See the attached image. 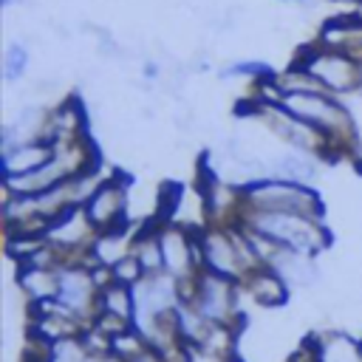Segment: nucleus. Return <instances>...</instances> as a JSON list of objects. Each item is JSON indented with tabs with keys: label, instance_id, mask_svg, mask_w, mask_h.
<instances>
[{
	"label": "nucleus",
	"instance_id": "obj_1",
	"mask_svg": "<svg viewBox=\"0 0 362 362\" xmlns=\"http://www.w3.org/2000/svg\"><path fill=\"white\" fill-rule=\"evenodd\" d=\"M240 226H249L280 246H288L303 255H320L328 246V229L322 226L320 218L308 215H294V212H257V209H243L240 212Z\"/></svg>",
	"mask_w": 362,
	"mask_h": 362
},
{
	"label": "nucleus",
	"instance_id": "obj_2",
	"mask_svg": "<svg viewBox=\"0 0 362 362\" xmlns=\"http://www.w3.org/2000/svg\"><path fill=\"white\" fill-rule=\"evenodd\" d=\"M243 209L257 212H294L308 218H322V201L308 184L286 181V178H260L240 187Z\"/></svg>",
	"mask_w": 362,
	"mask_h": 362
},
{
	"label": "nucleus",
	"instance_id": "obj_3",
	"mask_svg": "<svg viewBox=\"0 0 362 362\" xmlns=\"http://www.w3.org/2000/svg\"><path fill=\"white\" fill-rule=\"evenodd\" d=\"M294 62L303 65L311 76H317L322 82V88L334 96L362 90V65H359V59H354L342 51H328L314 42L311 48H303Z\"/></svg>",
	"mask_w": 362,
	"mask_h": 362
},
{
	"label": "nucleus",
	"instance_id": "obj_4",
	"mask_svg": "<svg viewBox=\"0 0 362 362\" xmlns=\"http://www.w3.org/2000/svg\"><path fill=\"white\" fill-rule=\"evenodd\" d=\"M238 294H240V283L201 269L198 272V291H195L192 305L215 325H235V320L240 317Z\"/></svg>",
	"mask_w": 362,
	"mask_h": 362
},
{
	"label": "nucleus",
	"instance_id": "obj_5",
	"mask_svg": "<svg viewBox=\"0 0 362 362\" xmlns=\"http://www.w3.org/2000/svg\"><path fill=\"white\" fill-rule=\"evenodd\" d=\"M57 300L82 325H90L93 322V317L99 314V286L93 283L90 269L85 263H65V266H59V291H57Z\"/></svg>",
	"mask_w": 362,
	"mask_h": 362
},
{
	"label": "nucleus",
	"instance_id": "obj_6",
	"mask_svg": "<svg viewBox=\"0 0 362 362\" xmlns=\"http://www.w3.org/2000/svg\"><path fill=\"white\" fill-rule=\"evenodd\" d=\"M201 238V255H204V269L215 272L221 277H229L235 283H243L249 269L243 263V255L235 243L232 226H206L198 232Z\"/></svg>",
	"mask_w": 362,
	"mask_h": 362
},
{
	"label": "nucleus",
	"instance_id": "obj_7",
	"mask_svg": "<svg viewBox=\"0 0 362 362\" xmlns=\"http://www.w3.org/2000/svg\"><path fill=\"white\" fill-rule=\"evenodd\" d=\"M127 178L124 175H107L99 189L90 195V201L85 204V212L90 218V223L96 226V232H107V229H119L127 226Z\"/></svg>",
	"mask_w": 362,
	"mask_h": 362
},
{
	"label": "nucleus",
	"instance_id": "obj_8",
	"mask_svg": "<svg viewBox=\"0 0 362 362\" xmlns=\"http://www.w3.org/2000/svg\"><path fill=\"white\" fill-rule=\"evenodd\" d=\"M57 153V144L48 141V139H40V141H25V144H17L11 150H6L0 156V170H3V178H14V175H25V173H34L40 170L42 164H48Z\"/></svg>",
	"mask_w": 362,
	"mask_h": 362
},
{
	"label": "nucleus",
	"instance_id": "obj_9",
	"mask_svg": "<svg viewBox=\"0 0 362 362\" xmlns=\"http://www.w3.org/2000/svg\"><path fill=\"white\" fill-rule=\"evenodd\" d=\"M133 238L136 232L127 226H119V229H107V232H96L93 243H90V252H88V266L99 263V266H116L119 260H124L127 255H133Z\"/></svg>",
	"mask_w": 362,
	"mask_h": 362
},
{
	"label": "nucleus",
	"instance_id": "obj_10",
	"mask_svg": "<svg viewBox=\"0 0 362 362\" xmlns=\"http://www.w3.org/2000/svg\"><path fill=\"white\" fill-rule=\"evenodd\" d=\"M85 124H88V116H85L82 102L79 99H65L48 116V141L65 144V141L82 139V136H88Z\"/></svg>",
	"mask_w": 362,
	"mask_h": 362
},
{
	"label": "nucleus",
	"instance_id": "obj_11",
	"mask_svg": "<svg viewBox=\"0 0 362 362\" xmlns=\"http://www.w3.org/2000/svg\"><path fill=\"white\" fill-rule=\"evenodd\" d=\"M240 286L249 291V297L255 303H260L266 308H277V305H283L288 300V283L269 266H260V269L249 272Z\"/></svg>",
	"mask_w": 362,
	"mask_h": 362
},
{
	"label": "nucleus",
	"instance_id": "obj_12",
	"mask_svg": "<svg viewBox=\"0 0 362 362\" xmlns=\"http://www.w3.org/2000/svg\"><path fill=\"white\" fill-rule=\"evenodd\" d=\"M269 269H274L288 286H314L320 272H317V263L311 255H303V252H294L288 246H280V252L274 255V260L269 263Z\"/></svg>",
	"mask_w": 362,
	"mask_h": 362
},
{
	"label": "nucleus",
	"instance_id": "obj_13",
	"mask_svg": "<svg viewBox=\"0 0 362 362\" xmlns=\"http://www.w3.org/2000/svg\"><path fill=\"white\" fill-rule=\"evenodd\" d=\"M17 286H20V291L28 297V303L51 300V297H57V291H59V269H45V266L20 263Z\"/></svg>",
	"mask_w": 362,
	"mask_h": 362
},
{
	"label": "nucleus",
	"instance_id": "obj_14",
	"mask_svg": "<svg viewBox=\"0 0 362 362\" xmlns=\"http://www.w3.org/2000/svg\"><path fill=\"white\" fill-rule=\"evenodd\" d=\"M272 175L274 178H286V181H297V184H311L317 178V164H314L311 153L291 150V153L274 158Z\"/></svg>",
	"mask_w": 362,
	"mask_h": 362
},
{
	"label": "nucleus",
	"instance_id": "obj_15",
	"mask_svg": "<svg viewBox=\"0 0 362 362\" xmlns=\"http://www.w3.org/2000/svg\"><path fill=\"white\" fill-rule=\"evenodd\" d=\"M99 311H107L133 322V288L122 283H110L107 288L99 291Z\"/></svg>",
	"mask_w": 362,
	"mask_h": 362
},
{
	"label": "nucleus",
	"instance_id": "obj_16",
	"mask_svg": "<svg viewBox=\"0 0 362 362\" xmlns=\"http://www.w3.org/2000/svg\"><path fill=\"white\" fill-rule=\"evenodd\" d=\"M150 348V342L136 331V328H127V331H122V334H116L113 339H110V354L113 356H119V359H124V362H133L139 354H144Z\"/></svg>",
	"mask_w": 362,
	"mask_h": 362
},
{
	"label": "nucleus",
	"instance_id": "obj_17",
	"mask_svg": "<svg viewBox=\"0 0 362 362\" xmlns=\"http://www.w3.org/2000/svg\"><path fill=\"white\" fill-rule=\"evenodd\" d=\"M144 274H147V272H144V266H141L133 255H127L124 260H119V263L113 266V280H116V283H122V286H130V288H133Z\"/></svg>",
	"mask_w": 362,
	"mask_h": 362
},
{
	"label": "nucleus",
	"instance_id": "obj_18",
	"mask_svg": "<svg viewBox=\"0 0 362 362\" xmlns=\"http://www.w3.org/2000/svg\"><path fill=\"white\" fill-rule=\"evenodd\" d=\"M25 62H28L25 48H23L20 42L8 45V51H6V62H3V68H6V79H8V82L20 79V76H23V71H25Z\"/></svg>",
	"mask_w": 362,
	"mask_h": 362
},
{
	"label": "nucleus",
	"instance_id": "obj_19",
	"mask_svg": "<svg viewBox=\"0 0 362 362\" xmlns=\"http://www.w3.org/2000/svg\"><path fill=\"white\" fill-rule=\"evenodd\" d=\"M133 362H170V359H167L164 354H158L156 348H147V351H144V354H139Z\"/></svg>",
	"mask_w": 362,
	"mask_h": 362
},
{
	"label": "nucleus",
	"instance_id": "obj_20",
	"mask_svg": "<svg viewBox=\"0 0 362 362\" xmlns=\"http://www.w3.org/2000/svg\"><path fill=\"white\" fill-rule=\"evenodd\" d=\"M354 161H356V167L362 170V144H356V150H354Z\"/></svg>",
	"mask_w": 362,
	"mask_h": 362
},
{
	"label": "nucleus",
	"instance_id": "obj_21",
	"mask_svg": "<svg viewBox=\"0 0 362 362\" xmlns=\"http://www.w3.org/2000/svg\"><path fill=\"white\" fill-rule=\"evenodd\" d=\"M351 11H354V17H356V20H359V23H362V3H359V6H354V8H351Z\"/></svg>",
	"mask_w": 362,
	"mask_h": 362
},
{
	"label": "nucleus",
	"instance_id": "obj_22",
	"mask_svg": "<svg viewBox=\"0 0 362 362\" xmlns=\"http://www.w3.org/2000/svg\"><path fill=\"white\" fill-rule=\"evenodd\" d=\"M339 3H351V8H354V6H359L362 0H339Z\"/></svg>",
	"mask_w": 362,
	"mask_h": 362
},
{
	"label": "nucleus",
	"instance_id": "obj_23",
	"mask_svg": "<svg viewBox=\"0 0 362 362\" xmlns=\"http://www.w3.org/2000/svg\"><path fill=\"white\" fill-rule=\"evenodd\" d=\"M359 356H362V342H359Z\"/></svg>",
	"mask_w": 362,
	"mask_h": 362
},
{
	"label": "nucleus",
	"instance_id": "obj_24",
	"mask_svg": "<svg viewBox=\"0 0 362 362\" xmlns=\"http://www.w3.org/2000/svg\"><path fill=\"white\" fill-rule=\"evenodd\" d=\"M359 65H362V62H359Z\"/></svg>",
	"mask_w": 362,
	"mask_h": 362
}]
</instances>
